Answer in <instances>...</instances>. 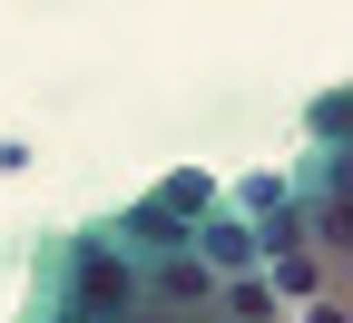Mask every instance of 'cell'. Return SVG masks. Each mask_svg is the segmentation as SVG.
Wrapping results in <instances>:
<instances>
[{
	"label": "cell",
	"mask_w": 353,
	"mask_h": 323,
	"mask_svg": "<svg viewBox=\"0 0 353 323\" xmlns=\"http://www.w3.org/2000/svg\"><path fill=\"white\" fill-rule=\"evenodd\" d=\"M196 245H206V264H226V274H245V264H255V245H245V225H206Z\"/></svg>",
	"instance_id": "1"
}]
</instances>
